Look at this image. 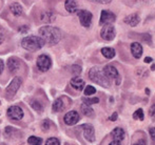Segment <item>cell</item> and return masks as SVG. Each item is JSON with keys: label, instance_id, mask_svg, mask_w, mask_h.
Segmentation results:
<instances>
[{"label": "cell", "instance_id": "cell-9", "mask_svg": "<svg viewBox=\"0 0 155 145\" xmlns=\"http://www.w3.org/2000/svg\"><path fill=\"white\" fill-rule=\"evenodd\" d=\"M80 117L76 110H71V112H68L67 114L63 117V121L67 125H74L79 121Z\"/></svg>", "mask_w": 155, "mask_h": 145}, {"label": "cell", "instance_id": "cell-1", "mask_svg": "<svg viewBox=\"0 0 155 145\" xmlns=\"http://www.w3.org/2000/svg\"><path fill=\"white\" fill-rule=\"evenodd\" d=\"M39 37L45 41V43L51 45H55L61 39V32L59 29L55 27H50V25H45V27H40L39 30Z\"/></svg>", "mask_w": 155, "mask_h": 145}, {"label": "cell", "instance_id": "cell-39", "mask_svg": "<svg viewBox=\"0 0 155 145\" xmlns=\"http://www.w3.org/2000/svg\"><path fill=\"white\" fill-rule=\"evenodd\" d=\"M109 145H121V144H120V142H118V141H112Z\"/></svg>", "mask_w": 155, "mask_h": 145}, {"label": "cell", "instance_id": "cell-27", "mask_svg": "<svg viewBox=\"0 0 155 145\" xmlns=\"http://www.w3.org/2000/svg\"><path fill=\"white\" fill-rule=\"evenodd\" d=\"M95 93H96V90L92 85H87L86 87H84V95H86V96H91V95H94Z\"/></svg>", "mask_w": 155, "mask_h": 145}, {"label": "cell", "instance_id": "cell-36", "mask_svg": "<svg viewBox=\"0 0 155 145\" xmlns=\"http://www.w3.org/2000/svg\"><path fill=\"white\" fill-rule=\"evenodd\" d=\"M117 116H118V115H117V112H114V114H113L112 116L110 117V120H111V121H116Z\"/></svg>", "mask_w": 155, "mask_h": 145}, {"label": "cell", "instance_id": "cell-41", "mask_svg": "<svg viewBox=\"0 0 155 145\" xmlns=\"http://www.w3.org/2000/svg\"><path fill=\"white\" fill-rule=\"evenodd\" d=\"M151 70H152V71H155V64H153V65H152Z\"/></svg>", "mask_w": 155, "mask_h": 145}, {"label": "cell", "instance_id": "cell-33", "mask_svg": "<svg viewBox=\"0 0 155 145\" xmlns=\"http://www.w3.org/2000/svg\"><path fill=\"white\" fill-rule=\"evenodd\" d=\"M149 115L152 117V118H155V104L152 105L151 107H150V110H149Z\"/></svg>", "mask_w": 155, "mask_h": 145}, {"label": "cell", "instance_id": "cell-2", "mask_svg": "<svg viewBox=\"0 0 155 145\" xmlns=\"http://www.w3.org/2000/svg\"><path fill=\"white\" fill-rule=\"evenodd\" d=\"M89 78L91 81L95 82L96 84L104 87H109L110 86V79L106 76L104 70H101L98 66H94L89 72Z\"/></svg>", "mask_w": 155, "mask_h": 145}, {"label": "cell", "instance_id": "cell-16", "mask_svg": "<svg viewBox=\"0 0 155 145\" xmlns=\"http://www.w3.org/2000/svg\"><path fill=\"white\" fill-rule=\"evenodd\" d=\"M139 21H140L139 15L136 14V13H134V14H131V15H129V16H127L126 18H124V22L129 25H131V27H136V25L139 23Z\"/></svg>", "mask_w": 155, "mask_h": 145}, {"label": "cell", "instance_id": "cell-11", "mask_svg": "<svg viewBox=\"0 0 155 145\" xmlns=\"http://www.w3.org/2000/svg\"><path fill=\"white\" fill-rule=\"evenodd\" d=\"M82 131H84V136L89 142H93L95 140V134H94V128L92 125L90 124H84L81 126Z\"/></svg>", "mask_w": 155, "mask_h": 145}, {"label": "cell", "instance_id": "cell-4", "mask_svg": "<svg viewBox=\"0 0 155 145\" xmlns=\"http://www.w3.org/2000/svg\"><path fill=\"white\" fill-rule=\"evenodd\" d=\"M36 64L39 71H41V72H48L52 66L51 58L48 55H40L37 58Z\"/></svg>", "mask_w": 155, "mask_h": 145}, {"label": "cell", "instance_id": "cell-6", "mask_svg": "<svg viewBox=\"0 0 155 145\" xmlns=\"http://www.w3.org/2000/svg\"><path fill=\"white\" fill-rule=\"evenodd\" d=\"M116 19L114 13L110 12L108 10H102L101 14H100V20H99V24L100 25H108L113 23Z\"/></svg>", "mask_w": 155, "mask_h": 145}, {"label": "cell", "instance_id": "cell-17", "mask_svg": "<svg viewBox=\"0 0 155 145\" xmlns=\"http://www.w3.org/2000/svg\"><path fill=\"white\" fill-rule=\"evenodd\" d=\"M111 136H112L113 140L114 141H123L124 139V136H126V134H124V131L123 128H120V127H116V128H114L112 131V133H111Z\"/></svg>", "mask_w": 155, "mask_h": 145}, {"label": "cell", "instance_id": "cell-22", "mask_svg": "<svg viewBox=\"0 0 155 145\" xmlns=\"http://www.w3.org/2000/svg\"><path fill=\"white\" fill-rule=\"evenodd\" d=\"M52 109L55 112H61V110L64 109V104H63V101L61 98H58L56 99L55 101H54L53 103V106H52Z\"/></svg>", "mask_w": 155, "mask_h": 145}, {"label": "cell", "instance_id": "cell-18", "mask_svg": "<svg viewBox=\"0 0 155 145\" xmlns=\"http://www.w3.org/2000/svg\"><path fill=\"white\" fill-rule=\"evenodd\" d=\"M40 19L41 21H43L45 23H51L55 20V15L51 11H43L40 15Z\"/></svg>", "mask_w": 155, "mask_h": 145}, {"label": "cell", "instance_id": "cell-7", "mask_svg": "<svg viewBox=\"0 0 155 145\" xmlns=\"http://www.w3.org/2000/svg\"><path fill=\"white\" fill-rule=\"evenodd\" d=\"M115 29L113 25L108 24V25H104V27L100 31V36L104 40L106 41H112L115 38Z\"/></svg>", "mask_w": 155, "mask_h": 145}, {"label": "cell", "instance_id": "cell-30", "mask_svg": "<svg viewBox=\"0 0 155 145\" xmlns=\"http://www.w3.org/2000/svg\"><path fill=\"white\" fill-rule=\"evenodd\" d=\"M31 105H32V107L35 110H38V112H40V110L42 109V106H41V104L39 102H37V101H33Z\"/></svg>", "mask_w": 155, "mask_h": 145}, {"label": "cell", "instance_id": "cell-14", "mask_svg": "<svg viewBox=\"0 0 155 145\" xmlns=\"http://www.w3.org/2000/svg\"><path fill=\"white\" fill-rule=\"evenodd\" d=\"M70 84H71V86L74 90H79V92L86 87V82H84V80H82L81 78H79V77L72 78L71 81H70Z\"/></svg>", "mask_w": 155, "mask_h": 145}, {"label": "cell", "instance_id": "cell-15", "mask_svg": "<svg viewBox=\"0 0 155 145\" xmlns=\"http://www.w3.org/2000/svg\"><path fill=\"white\" fill-rule=\"evenodd\" d=\"M143 45L139 42H133L132 44H131V53L134 56V58L139 59V58L143 56Z\"/></svg>", "mask_w": 155, "mask_h": 145}, {"label": "cell", "instance_id": "cell-29", "mask_svg": "<svg viewBox=\"0 0 155 145\" xmlns=\"http://www.w3.org/2000/svg\"><path fill=\"white\" fill-rule=\"evenodd\" d=\"M72 73L77 77V75H79V74L81 73V68H80L79 65H73L72 66Z\"/></svg>", "mask_w": 155, "mask_h": 145}, {"label": "cell", "instance_id": "cell-28", "mask_svg": "<svg viewBox=\"0 0 155 145\" xmlns=\"http://www.w3.org/2000/svg\"><path fill=\"white\" fill-rule=\"evenodd\" d=\"M45 145H60V142H59V140L56 139V138H50V139L47 140Z\"/></svg>", "mask_w": 155, "mask_h": 145}, {"label": "cell", "instance_id": "cell-12", "mask_svg": "<svg viewBox=\"0 0 155 145\" xmlns=\"http://www.w3.org/2000/svg\"><path fill=\"white\" fill-rule=\"evenodd\" d=\"M104 72L106 76L109 78V79H119V73H118V71H117V68H115V66L111 65V64H109V65L104 66Z\"/></svg>", "mask_w": 155, "mask_h": 145}, {"label": "cell", "instance_id": "cell-32", "mask_svg": "<svg viewBox=\"0 0 155 145\" xmlns=\"http://www.w3.org/2000/svg\"><path fill=\"white\" fill-rule=\"evenodd\" d=\"M91 2H94V3H100V4H108L110 3L112 0H89Z\"/></svg>", "mask_w": 155, "mask_h": 145}, {"label": "cell", "instance_id": "cell-21", "mask_svg": "<svg viewBox=\"0 0 155 145\" xmlns=\"http://www.w3.org/2000/svg\"><path fill=\"white\" fill-rule=\"evenodd\" d=\"M101 54L107 59H112L115 57V49L112 47H104L101 49Z\"/></svg>", "mask_w": 155, "mask_h": 145}, {"label": "cell", "instance_id": "cell-19", "mask_svg": "<svg viewBox=\"0 0 155 145\" xmlns=\"http://www.w3.org/2000/svg\"><path fill=\"white\" fill-rule=\"evenodd\" d=\"M10 11L15 17H19L23 14V8L18 2H14L10 5Z\"/></svg>", "mask_w": 155, "mask_h": 145}, {"label": "cell", "instance_id": "cell-24", "mask_svg": "<svg viewBox=\"0 0 155 145\" xmlns=\"http://www.w3.org/2000/svg\"><path fill=\"white\" fill-rule=\"evenodd\" d=\"M81 110H82V112H84V115H86V116H88V117H92L94 114V110L91 109L89 105L84 104V103L81 105Z\"/></svg>", "mask_w": 155, "mask_h": 145}, {"label": "cell", "instance_id": "cell-20", "mask_svg": "<svg viewBox=\"0 0 155 145\" xmlns=\"http://www.w3.org/2000/svg\"><path fill=\"white\" fill-rule=\"evenodd\" d=\"M64 8L70 14H74L77 12V2L76 0H65Z\"/></svg>", "mask_w": 155, "mask_h": 145}, {"label": "cell", "instance_id": "cell-31", "mask_svg": "<svg viewBox=\"0 0 155 145\" xmlns=\"http://www.w3.org/2000/svg\"><path fill=\"white\" fill-rule=\"evenodd\" d=\"M42 131H47L48 129L50 128V121L48 120V119H45V121H43V123H42Z\"/></svg>", "mask_w": 155, "mask_h": 145}, {"label": "cell", "instance_id": "cell-40", "mask_svg": "<svg viewBox=\"0 0 155 145\" xmlns=\"http://www.w3.org/2000/svg\"><path fill=\"white\" fill-rule=\"evenodd\" d=\"M3 41H4V36L0 33V44H2V43H3Z\"/></svg>", "mask_w": 155, "mask_h": 145}, {"label": "cell", "instance_id": "cell-25", "mask_svg": "<svg viewBox=\"0 0 155 145\" xmlns=\"http://www.w3.org/2000/svg\"><path fill=\"white\" fill-rule=\"evenodd\" d=\"M143 118H145V115H143V110L141 109H138L136 112H134V114H133V119H135V120L143 121Z\"/></svg>", "mask_w": 155, "mask_h": 145}, {"label": "cell", "instance_id": "cell-37", "mask_svg": "<svg viewBox=\"0 0 155 145\" xmlns=\"http://www.w3.org/2000/svg\"><path fill=\"white\" fill-rule=\"evenodd\" d=\"M3 70H4V63L2 60H0V75L2 74V72H3Z\"/></svg>", "mask_w": 155, "mask_h": 145}, {"label": "cell", "instance_id": "cell-5", "mask_svg": "<svg viewBox=\"0 0 155 145\" xmlns=\"http://www.w3.org/2000/svg\"><path fill=\"white\" fill-rule=\"evenodd\" d=\"M77 14H78V17H79L80 24L84 27H90L91 23H92V18H93L92 13L87 10H81V11H78Z\"/></svg>", "mask_w": 155, "mask_h": 145}, {"label": "cell", "instance_id": "cell-34", "mask_svg": "<svg viewBox=\"0 0 155 145\" xmlns=\"http://www.w3.org/2000/svg\"><path fill=\"white\" fill-rule=\"evenodd\" d=\"M149 133H150V136H151L152 139L155 140V127H152V128H150Z\"/></svg>", "mask_w": 155, "mask_h": 145}, {"label": "cell", "instance_id": "cell-23", "mask_svg": "<svg viewBox=\"0 0 155 145\" xmlns=\"http://www.w3.org/2000/svg\"><path fill=\"white\" fill-rule=\"evenodd\" d=\"M28 143L30 145H41L42 144V139L39 137H35V136H31L28 139Z\"/></svg>", "mask_w": 155, "mask_h": 145}, {"label": "cell", "instance_id": "cell-26", "mask_svg": "<svg viewBox=\"0 0 155 145\" xmlns=\"http://www.w3.org/2000/svg\"><path fill=\"white\" fill-rule=\"evenodd\" d=\"M82 101H84V104L87 105H92V104H96V103L99 102V99L98 98H84L82 99Z\"/></svg>", "mask_w": 155, "mask_h": 145}, {"label": "cell", "instance_id": "cell-38", "mask_svg": "<svg viewBox=\"0 0 155 145\" xmlns=\"http://www.w3.org/2000/svg\"><path fill=\"white\" fill-rule=\"evenodd\" d=\"M152 61H153V59H152V58H150V57H146L145 58V62H146V63H151Z\"/></svg>", "mask_w": 155, "mask_h": 145}, {"label": "cell", "instance_id": "cell-8", "mask_svg": "<svg viewBox=\"0 0 155 145\" xmlns=\"http://www.w3.org/2000/svg\"><path fill=\"white\" fill-rule=\"evenodd\" d=\"M21 83H22V80H21V78L15 77L14 79H13L12 81H11V83L8 84V87H6V90H5L6 94H8V95H11V96L15 95L17 92H18L19 88H20Z\"/></svg>", "mask_w": 155, "mask_h": 145}, {"label": "cell", "instance_id": "cell-10", "mask_svg": "<svg viewBox=\"0 0 155 145\" xmlns=\"http://www.w3.org/2000/svg\"><path fill=\"white\" fill-rule=\"evenodd\" d=\"M8 116L10 117L12 120H21L23 118V110L19 106H11L8 109Z\"/></svg>", "mask_w": 155, "mask_h": 145}, {"label": "cell", "instance_id": "cell-3", "mask_svg": "<svg viewBox=\"0 0 155 145\" xmlns=\"http://www.w3.org/2000/svg\"><path fill=\"white\" fill-rule=\"evenodd\" d=\"M45 44V41L38 36H27L21 41L22 47L29 52L38 51V49H40Z\"/></svg>", "mask_w": 155, "mask_h": 145}, {"label": "cell", "instance_id": "cell-13", "mask_svg": "<svg viewBox=\"0 0 155 145\" xmlns=\"http://www.w3.org/2000/svg\"><path fill=\"white\" fill-rule=\"evenodd\" d=\"M20 60L17 59L15 57H12L8 60V68L10 70V73L11 74H15L16 72H18L19 68H20Z\"/></svg>", "mask_w": 155, "mask_h": 145}, {"label": "cell", "instance_id": "cell-35", "mask_svg": "<svg viewBox=\"0 0 155 145\" xmlns=\"http://www.w3.org/2000/svg\"><path fill=\"white\" fill-rule=\"evenodd\" d=\"M133 145H147V141H146L145 139H141V140H139V141H137L135 144H133Z\"/></svg>", "mask_w": 155, "mask_h": 145}]
</instances>
